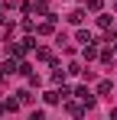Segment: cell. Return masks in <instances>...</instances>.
Here are the masks:
<instances>
[{
    "label": "cell",
    "mask_w": 117,
    "mask_h": 120,
    "mask_svg": "<svg viewBox=\"0 0 117 120\" xmlns=\"http://www.w3.org/2000/svg\"><path fill=\"white\" fill-rule=\"evenodd\" d=\"M65 110H68L72 117H81V114L88 110V104H75V101H65Z\"/></svg>",
    "instance_id": "cell-1"
},
{
    "label": "cell",
    "mask_w": 117,
    "mask_h": 120,
    "mask_svg": "<svg viewBox=\"0 0 117 120\" xmlns=\"http://www.w3.org/2000/svg\"><path fill=\"white\" fill-rule=\"evenodd\" d=\"M75 94H78V101H81V104H88V107H94V94H91L88 88H78Z\"/></svg>",
    "instance_id": "cell-2"
},
{
    "label": "cell",
    "mask_w": 117,
    "mask_h": 120,
    "mask_svg": "<svg viewBox=\"0 0 117 120\" xmlns=\"http://www.w3.org/2000/svg\"><path fill=\"white\" fill-rule=\"evenodd\" d=\"M111 91H114V84H111V81H98V98H114Z\"/></svg>",
    "instance_id": "cell-3"
},
{
    "label": "cell",
    "mask_w": 117,
    "mask_h": 120,
    "mask_svg": "<svg viewBox=\"0 0 117 120\" xmlns=\"http://www.w3.org/2000/svg\"><path fill=\"white\" fill-rule=\"evenodd\" d=\"M20 104H23L20 98H7V101H3V110H7V114H13V110H20Z\"/></svg>",
    "instance_id": "cell-4"
},
{
    "label": "cell",
    "mask_w": 117,
    "mask_h": 120,
    "mask_svg": "<svg viewBox=\"0 0 117 120\" xmlns=\"http://www.w3.org/2000/svg\"><path fill=\"white\" fill-rule=\"evenodd\" d=\"M33 10L42 13V16H49V3H46V0H33Z\"/></svg>",
    "instance_id": "cell-5"
},
{
    "label": "cell",
    "mask_w": 117,
    "mask_h": 120,
    "mask_svg": "<svg viewBox=\"0 0 117 120\" xmlns=\"http://www.w3.org/2000/svg\"><path fill=\"white\" fill-rule=\"evenodd\" d=\"M85 59H88V62L98 59V42H88V45H85Z\"/></svg>",
    "instance_id": "cell-6"
},
{
    "label": "cell",
    "mask_w": 117,
    "mask_h": 120,
    "mask_svg": "<svg viewBox=\"0 0 117 120\" xmlns=\"http://www.w3.org/2000/svg\"><path fill=\"white\" fill-rule=\"evenodd\" d=\"M36 59L39 62H52V52H49L46 45H39V49H36Z\"/></svg>",
    "instance_id": "cell-7"
},
{
    "label": "cell",
    "mask_w": 117,
    "mask_h": 120,
    "mask_svg": "<svg viewBox=\"0 0 117 120\" xmlns=\"http://www.w3.org/2000/svg\"><path fill=\"white\" fill-rule=\"evenodd\" d=\"M52 68H55V71H52V81H65V71H62V65H58V62H52Z\"/></svg>",
    "instance_id": "cell-8"
},
{
    "label": "cell",
    "mask_w": 117,
    "mask_h": 120,
    "mask_svg": "<svg viewBox=\"0 0 117 120\" xmlns=\"http://www.w3.org/2000/svg\"><path fill=\"white\" fill-rule=\"evenodd\" d=\"M81 20H85V13H81V10H72V13H68V23H75V26H81Z\"/></svg>",
    "instance_id": "cell-9"
},
{
    "label": "cell",
    "mask_w": 117,
    "mask_h": 120,
    "mask_svg": "<svg viewBox=\"0 0 117 120\" xmlns=\"http://www.w3.org/2000/svg\"><path fill=\"white\" fill-rule=\"evenodd\" d=\"M98 26H101V29H111V16H107V13H98Z\"/></svg>",
    "instance_id": "cell-10"
},
{
    "label": "cell",
    "mask_w": 117,
    "mask_h": 120,
    "mask_svg": "<svg viewBox=\"0 0 117 120\" xmlns=\"http://www.w3.org/2000/svg\"><path fill=\"white\" fill-rule=\"evenodd\" d=\"M88 3V10H94V13H101V7H104V0H85Z\"/></svg>",
    "instance_id": "cell-11"
},
{
    "label": "cell",
    "mask_w": 117,
    "mask_h": 120,
    "mask_svg": "<svg viewBox=\"0 0 117 120\" xmlns=\"http://www.w3.org/2000/svg\"><path fill=\"white\" fill-rule=\"evenodd\" d=\"M75 39H78V42H85V45H88V42H94V39H91V33H85V29H78Z\"/></svg>",
    "instance_id": "cell-12"
},
{
    "label": "cell",
    "mask_w": 117,
    "mask_h": 120,
    "mask_svg": "<svg viewBox=\"0 0 117 120\" xmlns=\"http://www.w3.org/2000/svg\"><path fill=\"white\" fill-rule=\"evenodd\" d=\"M16 98L23 101V104H33V94H29V91H16Z\"/></svg>",
    "instance_id": "cell-13"
},
{
    "label": "cell",
    "mask_w": 117,
    "mask_h": 120,
    "mask_svg": "<svg viewBox=\"0 0 117 120\" xmlns=\"http://www.w3.org/2000/svg\"><path fill=\"white\" fill-rule=\"evenodd\" d=\"M101 62H104V65H111V62H114V52H111V49H107V52H101Z\"/></svg>",
    "instance_id": "cell-14"
},
{
    "label": "cell",
    "mask_w": 117,
    "mask_h": 120,
    "mask_svg": "<svg viewBox=\"0 0 117 120\" xmlns=\"http://www.w3.org/2000/svg\"><path fill=\"white\" fill-rule=\"evenodd\" d=\"M111 45H114V52H117V39H114V42H111Z\"/></svg>",
    "instance_id": "cell-15"
},
{
    "label": "cell",
    "mask_w": 117,
    "mask_h": 120,
    "mask_svg": "<svg viewBox=\"0 0 117 120\" xmlns=\"http://www.w3.org/2000/svg\"><path fill=\"white\" fill-rule=\"evenodd\" d=\"M0 114H7V110H3V104H0Z\"/></svg>",
    "instance_id": "cell-16"
}]
</instances>
